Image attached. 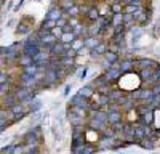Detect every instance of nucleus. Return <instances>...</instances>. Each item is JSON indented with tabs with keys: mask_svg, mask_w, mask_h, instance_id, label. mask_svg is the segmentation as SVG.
<instances>
[{
	"mask_svg": "<svg viewBox=\"0 0 160 154\" xmlns=\"http://www.w3.org/2000/svg\"><path fill=\"white\" fill-rule=\"evenodd\" d=\"M42 140V125L37 124L22 135V145H38Z\"/></svg>",
	"mask_w": 160,
	"mask_h": 154,
	"instance_id": "f257e3e1",
	"label": "nucleus"
},
{
	"mask_svg": "<svg viewBox=\"0 0 160 154\" xmlns=\"http://www.w3.org/2000/svg\"><path fill=\"white\" fill-rule=\"evenodd\" d=\"M104 77L108 79V82H109L111 85L118 84L120 79H122V71H120V68H118V63L111 64V66L104 71Z\"/></svg>",
	"mask_w": 160,
	"mask_h": 154,
	"instance_id": "f03ea898",
	"label": "nucleus"
},
{
	"mask_svg": "<svg viewBox=\"0 0 160 154\" xmlns=\"http://www.w3.org/2000/svg\"><path fill=\"white\" fill-rule=\"evenodd\" d=\"M21 48H22V42H13L11 45H8L5 51L7 63H16L18 56L21 55Z\"/></svg>",
	"mask_w": 160,
	"mask_h": 154,
	"instance_id": "7ed1b4c3",
	"label": "nucleus"
},
{
	"mask_svg": "<svg viewBox=\"0 0 160 154\" xmlns=\"http://www.w3.org/2000/svg\"><path fill=\"white\" fill-rule=\"evenodd\" d=\"M32 26H34V18H24L18 23L16 29H15V34L16 35H28L32 32Z\"/></svg>",
	"mask_w": 160,
	"mask_h": 154,
	"instance_id": "20e7f679",
	"label": "nucleus"
},
{
	"mask_svg": "<svg viewBox=\"0 0 160 154\" xmlns=\"http://www.w3.org/2000/svg\"><path fill=\"white\" fill-rule=\"evenodd\" d=\"M117 138H109V136H99L96 141V149L98 151H108V149H114Z\"/></svg>",
	"mask_w": 160,
	"mask_h": 154,
	"instance_id": "39448f33",
	"label": "nucleus"
},
{
	"mask_svg": "<svg viewBox=\"0 0 160 154\" xmlns=\"http://www.w3.org/2000/svg\"><path fill=\"white\" fill-rule=\"evenodd\" d=\"M118 68L122 71V74H130L135 71V59L133 58H123L118 59Z\"/></svg>",
	"mask_w": 160,
	"mask_h": 154,
	"instance_id": "423d86ee",
	"label": "nucleus"
},
{
	"mask_svg": "<svg viewBox=\"0 0 160 154\" xmlns=\"http://www.w3.org/2000/svg\"><path fill=\"white\" fill-rule=\"evenodd\" d=\"M31 92H32L31 88H26L22 85H16V87H13V90H11V93L15 95L16 101H22L24 98H28L31 95Z\"/></svg>",
	"mask_w": 160,
	"mask_h": 154,
	"instance_id": "0eeeda50",
	"label": "nucleus"
},
{
	"mask_svg": "<svg viewBox=\"0 0 160 154\" xmlns=\"http://www.w3.org/2000/svg\"><path fill=\"white\" fill-rule=\"evenodd\" d=\"M135 66L138 69H146V68H157L158 63L151 59V58H135Z\"/></svg>",
	"mask_w": 160,
	"mask_h": 154,
	"instance_id": "6e6552de",
	"label": "nucleus"
},
{
	"mask_svg": "<svg viewBox=\"0 0 160 154\" xmlns=\"http://www.w3.org/2000/svg\"><path fill=\"white\" fill-rule=\"evenodd\" d=\"M66 117H68L71 127H78V125H87V119L83 117H78L77 114H74L69 108H68V112H66Z\"/></svg>",
	"mask_w": 160,
	"mask_h": 154,
	"instance_id": "1a4fd4ad",
	"label": "nucleus"
},
{
	"mask_svg": "<svg viewBox=\"0 0 160 154\" xmlns=\"http://www.w3.org/2000/svg\"><path fill=\"white\" fill-rule=\"evenodd\" d=\"M59 40V38L53 34V32H48V34H45V35H42L40 37V47L42 48H50L53 44H56Z\"/></svg>",
	"mask_w": 160,
	"mask_h": 154,
	"instance_id": "9d476101",
	"label": "nucleus"
},
{
	"mask_svg": "<svg viewBox=\"0 0 160 154\" xmlns=\"http://www.w3.org/2000/svg\"><path fill=\"white\" fill-rule=\"evenodd\" d=\"M88 103H90V100H87V98H83L82 95L75 93V95L69 100V106H82V108H85V109L88 111Z\"/></svg>",
	"mask_w": 160,
	"mask_h": 154,
	"instance_id": "9b49d317",
	"label": "nucleus"
},
{
	"mask_svg": "<svg viewBox=\"0 0 160 154\" xmlns=\"http://www.w3.org/2000/svg\"><path fill=\"white\" fill-rule=\"evenodd\" d=\"M109 124L108 122H102V121H96V119H87V128H91V130H96V132H102Z\"/></svg>",
	"mask_w": 160,
	"mask_h": 154,
	"instance_id": "f8f14e48",
	"label": "nucleus"
},
{
	"mask_svg": "<svg viewBox=\"0 0 160 154\" xmlns=\"http://www.w3.org/2000/svg\"><path fill=\"white\" fill-rule=\"evenodd\" d=\"M106 51H108V42H104V40H101L95 48L93 50H90V56L91 58H99V56H102Z\"/></svg>",
	"mask_w": 160,
	"mask_h": 154,
	"instance_id": "ddd939ff",
	"label": "nucleus"
},
{
	"mask_svg": "<svg viewBox=\"0 0 160 154\" xmlns=\"http://www.w3.org/2000/svg\"><path fill=\"white\" fill-rule=\"evenodd\" d=\"M62 10L58 7V5H51L50 8H48V13L45 15V19H53V21H56V19H59L61 16H62Z\"/></svg>",
	"mask_w": 160,
	"mask_h": 154,
	"instance_id": "4468645a",
	"label": "nucleus"
},
{
	"mask_svg": "<svg viewBox=\"0 0 160 154\" xmlns=\"http://www.w3.org/2000/svg\"><path fill=\"white\" fill-rule=\"evenodd\" d=\"M40 45H34V44H22V48H21V53L24 55H29V56H35L38 51H40Z\"/></svg>",
	"mask_w": 160,
	"mask_h": 154,
	"instance_id": "2eb2a0df",
	"label": "nucleus"
},
{
	"mask_svg": "<svg viewBox=\"0 0 160 154\" xmlns=\"http://www.w3.org/2000/svg\"><path fill=\"white\" fill-rule=\"evenodd\" d=\"M154 114L155 111H148V112H144V114H139L138 116V122L142 124V125H152L154 124Z\"/></svg>",
	"mask_w": 160,
	"mask_h": 154,
	"instance_id": "dca6fc26",
	"label": "nucleus"
},
{
	"mask_svg": "<svg viewBox=\"0 0 160 154\" xmlns=\"http://www.w3.org/2000/svg\"><path fill=\"white\" fill-rule=\"evenodd\" d=\"M125 95H127V92H125L123 88H111V92L108 93L109 100H111V101H115V103H118Z\"/></svg>",
	"mask_w": 160,
	"mask_h": 154,
	"instance_id": "f3484780",
	"label": "nucleus"
},
{
	"mask_svg": "<svg viewBox=\"0 0 160 154\" xmlns=\"http://www.w3.org/2000/svg\"><path fill=\"white\" fill-rule=\"evenodd\" d=\"M101 35H104V32L96 23H91L90 26H87V37H101Z\"/></svg>",
	"mask_w": 160,
	"mask_h": 154,
	"instance_id": "a211bd4d",
	"label": "nucleus"
},
{
	"mask_svg": "<svg viewBox=\"0 0 160 154\" xmlns=\"http://www.w3.org/2000/svg\"><path fill=\"white\" fill-rule=\"evenodd\" d=\"M64 50H66V48H64V44H62V42H59V40H58L56 44H53V45L48 48L50 56H58V58L64 53Z\"/></svg>",
	"mask_w": 160,
	"mask_h": 154,
	"instance_id": "6ab92c4d",
	"label": "nucleus"
},
{
	"mask_svg": "<svg viewBox=\"0 0 160 154\" xmlns=\"http://www.w3.org/2000/svg\"><path fill=\"white\" fill-rule=\"evenodd\" d=\"M123 121V112L122 111H112V112H108V124L109 125H114V124H118Z\"/></svg>",
	"mask_w": 160,
	"mask_h": 154,
	"instance_id": "aec40b11",
	"label": "nucleus"
},
{
	"mask_svg": "<svg viewBox=\"0 0 160 154\" xmlns=\"http://www.w3.org/2000/svg\"><path fill=\"white\" fill-rule=\"evenodd\" d=\"M58 61H59V66L64 69H71L75 66V58H72V56H59Z\"/></svg>",
	"mask_w": 160,
	"mask_h": 154,
	"instance_id": "412c9836",
	"label": "nucleus"
},
{
	"mask_svg": "<svg viewBox=\"0 0 160 154\" xmlns=\"http://www.w3.org/2000/svg\"><path fill=\"white\" fill-rule=\"evenodd\" d=\"M85 18H87L90 23H95V21L99 18V10H98V7H96V5H91V7L88 8V11L85 13Z\"/></svg>",
	"mask_w": 160,
	"mask_h": 154,
	"instance_id": "4be33fe9",
	"label": "nucleus"
},
{
	"mask_svg": "<svg viewBox=\"0 0 160 154\" xmlns=\"http://www.w3.org/2000/svg\"><path fill=\"white\" fill-rule=\"evenodd\" d=\"M95 92H96L95 87H93L91 84H87V85H83L82 88H80L77 93H78V95H82V96H83V98H87V100H90V98L93 96V93H95Z\"/></svg>",
	"mask_w": 160,
	"mask_h": 154,
	"instance_id": "5701e85b",
	"label": "nucleus"
},
{
	"mask_svg": "<svg viewBox=\"0 0 160 154\" xmlns=\"http://www.w3.org/2000/svg\"><path fill=\"white\" fill-rule=\"evenodd\" d=\"M15 103H16V98H15V95L10 92L7 95H2V103H0L2 106H0V108H11Z\"/></svg>",
	"mask_w": 160,
	"mask_h": 154,
	"instance_id": "b1692460",
	"label": "nucleus"
},
{
	"mask_svg": "<svg viewBox=\"0 0 160 154\" xmlns=\"http://www.w3.org/2000/svg\"><path fill=\"white\" fill-rule=\"evenodd\" d=\"M99 42H101V37H85V38H83V45H85V48H87L88 51L93 50Z\"/></svg>",
	"mask_w": 160,
	"mask_h": 154,
	"instance_id": "393cba45",
	"label": "nucleus"
},
{
	"mask_svg": "<svg viewBox=\"0 0 160 154\" xmlns=\"http://www.w3.org/2000/svg\"><path fill=\"white\" fill-rule=\"evenodd\" d=\"M38 71H40V69H38V66H37L35 63H31V64H28V66H24V68H21V72H24V74H28V75H32V77H35Z\"/></svg>",
	"mask_w": 160,
	"mask_h": 154,
	"instance_id": "a878e982",
	"label": "nucleus"
},
{
	"mask_svg": "<svg viewBox=\"0 0 160 154\" xmlns=\"http://www.w3.org/2000/svg\"><path fill=\"white\" fill-rule=\"evenodd\" d=\"M102 58H104L106 61H109L111 64H115V63H118L120 55H118V53H115V51H112V50H108V51H106V53L102 55Z\"/></svg>",
	"mask_w": 160,
	"mask_h": 154,
	"instance_id": "bb28decb",
	"label": "nucleus"
},
{
	"mask_svg": "<svg viewBox=\"0 0 160 154\" xmlns=\"http://www.w3.org/2000/svg\"><path fill=\"white\" fill-rule=\"evenodd\" d=\"M64 13H66V16H68V18H80V16H82V13H80V5H78V3L72 5L68 11H64Z\"/></svg>",
	"mask_w": 160,
	"mask_h": 154,
	"instance_id": "cd10ccee",
	"label": "nucleus"
},
{
	"mask_svg": "<svg viewBox=\"0 0 160 154\" xmlns=\"http://www.w3.org/2000/svg\"><path fill=\"white\" fill-rule=\"evenodd\" d=\"M42 105H43V103H42V100L35 96V98L32 100V103H31V106H29V114L38 112L40 109H42Z\"/></svg>",
	"mask_w": 160,
	"mask_h": 154,
	"instance_id": "c85d7f7f",
	"label": "nucleus"
},
{
	"mask_svg": "<svg viewBox=\"0 0 160 154\" xmlns=\"http://www.w3.org/2000/svg\"><path fill=\"white\" fill-rule=\"evenodd\" d=\"M31 63H32V56L24 55V53H21L18 56V59H16V64H18L19 68H24V66H28V64H31Z\"/></svg>",
	"mask_w": 160,
	"mask_h": 154,
	"instance_id": "c756f323",
	"label": "nucleus"
},
{
	"mask_svg": "<svg viewBox=\"0 0 160 154\" xmlns=\"http://www.w3.org/2000/svg\"><path fill=\"white\" fill-rule=\"evenodd\" d=\"M69 109L74 112V114H77L78 117H83V119H88V111L85 109V108H82V106H69Z\"/></svg>",
	"mask_w": 160,
	"mask_h": 154,
	"instance_id": "7c9ffc66",
	"label": "nucleus"
},
{
	"mask_svg": "<svg viewBox=\"0 0 160 154\" xmlns=\"http://www.w3.org/2000/svg\"><path fill=\"white\" fill-rule=\"evenodd\" d=\"M109 82H108V79L104 77V74H101V75H98V77H95V80L91 82V85L95 87V90L96 88H99V87H102V85H108Z\"/></svg>",
	"mask_w": 160,
	"mask_h": 154,
	"instance_id": "2f4dec72",
	"label": "nucleus"
},
{
	"mask_svg": "<svg viewBox=\"0 0 160 154\" xmlns=\"http://www.w3.org/2000/svg\"><path fill=\"white\" fill-rule=\"evenodd\" d=\"M74 38H77V37L74 35V32H62V34L59 35V42H62V44H72Z\"/></svg>",
	"mask_w": 160,
	"mask_h": 154,
	"instance_id": "473e14b6",
	"label": "nucleus"
},
{
	"mask_svg": "<svg viewBox=\"0 0 160 154\" xmlns=\"http://www.w3.org/2000/svg\"><path fill=\"white\" fill-rule=\"evenodd\" d=\"M141 141H142V143H141V146H142V148H146V149L152 151V149L155 148V140H154V138H149V136H146V138H142Z\"/></svg>",
	"mask_w": 160,
	"mask_h": 154,
	"instance_id": "72a5a7b5",
	"label": "nucleus"
},
{
	"mask_svg": "<svg viewBox=\"0 0 160 154\" xmlns=\"http://www.w3.org/2000/svg\"><path fill=\"white\" fill-rule=\"evenodd\" d=\"M71 47H72V50L75 51V53H77V51L78 50H82L85 45H83V37H77V38H74V42L71 44Z\"/></svg>",
	"mask_w": 160,
	"mask_h": 154,
	"instance_id": "f704fd0d",
	"label": "nucleus"
},
{
	"mask_svg": "<svg viewBox=\"0 0 160 154\" xmlns=\"http://www.w3.org/2000/svg\"><path fill=\"white\" fill-rule=\"evenodd\" d=\"M11 90H13L11 80H8V82H3V84H0V96H2V95H7V93H10Z\"/></svg>",
	"mask_w": 160,
	"mask_h": 154,
	"instance_id": "c9c22d12",
	"label": "nucleus"
},
{
	"mask_svg": "<svg viewBox=\"0 0 160 154\" xmlns=\"http://www.w3.org/2000/svg\"><path fill=\"white\" fill-rule=\"evenodd\" d=\"M8 109L11 111V114H13V116H15V114H19V112H22V111H29V109H26V108L21 105L19 101H16L15 105H13L11 108H8Z\"/></svg>",
	"mask_w": 160,
	"mask_h": 154,
	"instance_id": "e433bc0d",
	"label": "nucleus"
},
{
	"mask_svg": "<svg viewBox=\"0 0 160 154\" xmlns=\"http://www.w3.org/2000/svg\"><path fill=\"white\" fill-rule=\"evenodd\" d=\"M72 5H75V0H59V8L62 10V11H68Z\"/></svg>",
	"mask_w": 160,
	"mask_h": 154,
	"instance_id": "4c0bfd02",
	"label": "nucleus"
},
{
	"mask_svg": "<svg viewBox=\"0 0 160 154\" xmlns=\"http://www.w3.org/2000/svg\"><path fill=\"white\" fill-rule=\"evenodd\" d=\"M98 149H96V145H93V143H87L82 149V152L80 154H95Z\"/></svg>",
	"mask_w": 160,
	"mask_h": 154,
	"instance_id": "58836bf2",
	"label": "nucleus"
},
{
	"mask_svg": "<svg viewBox=\"0 0 160 154\" xmlns=\"http://www.w3.org/2000/svg\"><path fill=\"white\" fill-rule=\"evenodd\" d=\"M13 148H15V143H10V145H7V146H3L2 149H0V154H11Z\"/></svg>",
	"mask_w": 160,
	"mask_h": 154,
	"instance_id": "ea45409f",
	"label": "nucleus"
},
{
	"mask_svg": "<svg viewBox=\"0 0 160 154\" xmlns=\"http://www.w3.org/2000/svg\"><path fill=\"white\" fill-rule=\"evenodd\" d=\"M87 74H88V66H83L82 69L78 71V74H77V77H78V80H83L85 77H87Z\"/></svg>",
	"mask_w": 160,
	"mask_h": 154,
	"instance_id": "a19ab883",
	"label": "nucleus"
},
{
	"mask_svg": "<svg viewBox=\"0 0 160 154\" xmlns=\"http://www.w3.org/2000/svg\"><path fill=\"white\" fill-rule=\"evenodd\" d=\"M11 154H24V145L22 143H19V145L15 143V148H13V152Z\"/></svg>",
	"mask_w": 160,
	"mask_h": 154,
	"instance_id": "79ce46f5",
	"label": "nucleus"
},
{
	"mask_svg": "<svg viewBox=\"0 0 160 154\" xmlns=\"http://www.w3.org/2000/svg\"><path fill=\"white\" fill-rule=\"evenodd\" d=\"M8 125H10V124H8V121H7V119L0 117V135H2V133L5 132V128H7Z\"/></svg>",
	"mask_w": 160,
	"mask_h": 154,
	"instance_id": "37998d69",
	"label": "nucleus"
},
{
	"mask_svg": "<svg viewBox=\"0 0 160 154\" xmlns=\"http://www.w3.org/2000/svg\"><path fill=\"white\" fill-rule=\"evenodd\" d=\"M66 24H68V18H66L64 15L59 19H56V28H62V26H66Z\"/></svg>",
	"mask_w": 160,
	"mask_h": 154,
	"instance_id": "c03bdc74",
	"label": "nucleus"
},
{
	"mask_svg": "<svg viewBox=\"0 0 160 154\" xmlns=\"http://www.w3.org/2000/svg\"><path fill=\"white\" fill-rule=\"evenodd\" d=\"M10 80V75L3 71H0V84H3V82H8Z\"/></svg>",
	"mask_w": 160,
	"mask_h": 154,
	"instance_id": "a18cd8bd",
	"label": "nucleus"
},
{
	"mask_svg": "<svg viewBox=\"0 0 160 154\" xmlns=\"http://www.w3.org/2000/svg\"><path fill=\"white\" fill-rule=\"evenodd\" d=\"M68 23L72 26V28H75L77 24H80V19L78 18H68Z\"/></svg>",
	"mask_w": 160,
	"mask_h": 154,
	"instance_id": "49530a36",
	"label": "nucleus"
},
{
	"mask_svg": "<svg viewBox=\"0 0 160 154\" xmlns=\"http://www.w3.org/2000/svg\"><path fill=\"white\" fill-rule=\"evenodd\" d=\"M40 119H42V116H40L38 112H34V114H32V121H34V124H35V125L40 122Z\"/></svg>",
	"mask_w": 160,
	"mask_h": 154,
	"instance_id": "de8ad7c7",
	"label": "nucleus"
},
{
	"mask_svg": "<svg viewBox=\"0 0 160 154\" xmlns=\"http://www.w3.org/2000/svg\"><path fill=\"white\" fill-rule=\"evenodd\" d=\"M71 90H72V84H68V85H66V88H64V93H62V95H64L66 98H68V96H69V93H71Z\"/></svg>",
	"mask_w": 160,
	"mask_h": 154,
	"instance_id": "09e8293b",
	"label": "nucleus"
},
{
	"mask_svg": "<svg viewBox=\"0 0 160 154\" xmlns=\"http://www.w3.org/2000/svg\"><path fill=\"white\" fill-rule=\"evenodd\" d=\"M59 29H61V32H72V26L68 23L66 26H62V28H59Z\"/></svg>",
	"mask_w": 160,
	"mask_h": 154,
	"instance_id": "8fccbe9b",
	"label": "nucleus"
},
{
	"mask_svg": "<svg viewBox=\"0 0 160 154\" xmlns=\"http://www.w3.org/2000/svg\"><path fill=\"white\" fill-rule=\"evenodd\" d=\"M24 2H26V0H19V2H18V3L15 5V7H13V10H15V11H18V10H19V8L22 7V3H24Z\"/></svg>",
	"mask_w": 160,
	"mask_h": 154,
	"instance_id": "3c124183",
	"label": "nucleus"
},
{
	"mask_svg": "<svg viewBox=\"0 0 160 154\" xmlns=\"http://www.w3.org/2000/svg\"><path fill=\"white\" fill-rule=\"evenodd\" d=\"M5 51H7V47L0 45V58H2V56H5Z\"/></svg>",
	"mask_w": 160,
	"mask_h": 154,
	"instance_id": "603ef678",
	"label": "nucleus"
},
{
	"mask_svg": "<svg viewBox=\"0 0 160 154\" xmlns=\"http://www.w3.org/2000/svg\"><path fill=\"white\" fill-rule=\"evenodd\" d=\"M155 77H157V80H160V64L155 68Z\"/></svg>",
	"mask_w": 160,
	"mask_h": 154,
	"instance_id": "864d4df0",
	"label": "nucleus"
},
{
	"mask_svg": "<svg viewBox=\"0 0 160 154\" xmlns=\"http://www.w3.org/2000/svg\"><path fill=\"white\" fill-rule=\"evenodd\" d=\"M123 5H128V3H135V0H120Z\"/></svg>",
	"mask_w": 160,
	"mask_h": 154,
	"instance_id": "5fc2aeb1",
	"label": "nucleus"
},
{
	"mask_svg": "<svg viewBox=\"0 0 160 154\" xmlns=\"http://www.w3.org/2000/svg\"><path fill=\"white\" fill-rule=\"evenodd\" d=\"M24 154H42L40 151H28V152H24Z\"/></svg>",
	"mask_w": 160,
	"mask_h": 154,
	"instance_id": "6e6d98bb",
	"label": "nucleus"
},
{
	"mask_svg": "<svg viewBox=\"0 0 160 154\" xmlns=\"http://www.w3.org/2000/svg\"><path fill=\"white\" fill-rule=\"evenodd\" d=\"M3 5H5V0H0V8H3Z\"/></svg>",
	"mask_w": 160,
	"mask_h": 154,
	"instance_id": "4d7b16f0",
	"label": "nucleus"
},
{
	"mask_svg": "<svg viewBox=\"0 0 160 154\" xmlns=\"http://www.w3.org/2000/svg\"><path fill=\"white\" fill-rule=\"evenodd\" d=\"M157 85H158V87H160V80H157Z\"/></svg>",
	"mask_w": 160,
	"mask_h": 154,
	"instance_id": "13d9d810",
	"label": "nucleus"
},
{
	"mask_svg": "<svg viewBox=\"0 0 160 154\" xmlns=\"http://www.w3.org/2000/svg\"><path fill=\"white\" fill-rule=\"evenodd\" d=\"M90 2H96V0H90Z\"/></svg>",
	"mask_w": 160,
	"mask_h": 154,
	"instance_id": "bf43d9fd",
	"label": "nucleus"
},
{
	"mask_svg": "<svg viewBox=\"0 0 160 154\" xmlns=\"http://www.w3.org/2000/svg\"><path fill=\"white\" fill-rule=\"evenodd\" d=\"M117 154H123V152H117Z\"/></svg>",
	"mask_w": 160,
	"mask_h": 154,
	"instance_id": "052dcab7",
	"label": "nucleus"
},
{
	"mask_svg": "<svg viewBox=\"0 0 160 154\" xmlns=\"http://www.w3.org/2000/svg\"><path fill=\"white\" fill-rule=\"evenodd\" d=\"M141 2H142V0H141Z\"/></svg>",
	"mask_w": 160,
	"mask_h": 154,
	"instance_id": "680f3d73",
	"label": "nucleus"
}]
</instances>
